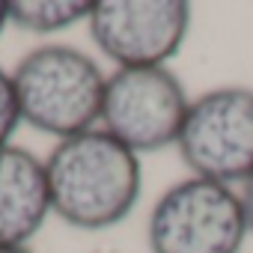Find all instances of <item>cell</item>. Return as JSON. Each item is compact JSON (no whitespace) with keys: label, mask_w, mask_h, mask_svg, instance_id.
<instances>
[{"label":"cell","mask_w":253,"mask_h":253,"mask_svg":"<svg viewBox=\"0 0 253 253\" xmlns=\"http://www.w3.org/2000/svg\"><path fill=\"white\" fill-rule=\"evenodd\" d=\"M51 211L72 229L104 232L128 220L143 197V161L104 128L66 140L45 158Z\"/></svg>","instance_id":"obj_1"},{"label":"cell","mask_w":253,"mask_h":253,"mask_svg":"<svg viewBox=\"0 0 253 253\" xmlns=\"http://www.w3.org/2000/svg\"><path fill=\"white\" fill-rule=\"evenodd\" d=\"M21 125L18 101H15V86H12V72L0 66V146H9L12 134Z\"/></svg>","instance_id":"obj_9"},{"label":"cell","mask_w":253,"mask_h":253,"mask_svg":"<svg viewBox=\"0 0 253 253\" xmlns=\"http://www.w3.org/2000/svg\"><path fill=\"white\" fill-rule=\"evenodd\" d=\"M21 125L66 140L98 128L107 75L95 57L69 42H42L12 69Z\"/></svg>","instance_id":"obj_2"},{"label":"cell","mask_w":253,"mask_h":253,"mask_svg":"<svg viewBox=\"0 0 253 253\" xmlns=\"http://www.w3.org/2000/svg\"><path fill=\"white\" fill-rule=\"evenodd\" d=\"M9 27V9H6V0H0V36Z\"/></svg>","instance_id":"obj_11"},{"label":"cell","mask_w":253,"mask_h":253,"mask_svg":"<svg viewBox=\"0 0 253 253\" xmlns=\"http://www.w3.org/2000/svg\"><path fill=\"white\" fill-rule=\"evenodd\" d=\"M0 253H36L30 247H0Z\"/></svg>","instance_id":"obj_12"},{"label":"cell","mask_w":253,"mask_h":253,"mask_svg":"<svg viewBox=\"0 0 253 253\" xmlns=\"http://www.w3.org/2000/svg\"><path fill=\"white\" fill-rule=\"evenodd\" d=\"M9 24L30 36H60L86 24L92 0H6Z\"/></svg>","instance_id":"obj_8"},{"label":"cell","mask_w":253,"mask_h":253,"mask_svg":"<svg viewBox=\"0 0 253 253\" xmlns=\"http://www.w3.org/2000/svg\"><path fill=\"white\" fill-rule=\"evenodd\" d=\"M185 0H92L86 30L113 69L167 66L191 33Z\"/></svg>","instance_id":"obj_6"},{"label":"cell","mask_w":253,"mask_h":253,"mask_svg":"<svg viewBox=\"0 0 253 253\" xmlns=\"http://www.w3.org/2000/svg\"><path fill=\"white\" fill-rule=\"evenodd\" d=\"M179 158L191 176L241 185L253 176V89L241 84L211 86L191 98Z\"/></svg>","instance_id":"obj_5"},{"label":"cell","mask_w":253,"mask_h":253,"mask_svg":"<svg viewBox=\"0 0 253 253\" xmlns=\"http://www.w3.org/2000/svg\"><path fill=\"white\" fill-rule=\"evenodd\" d=\"M191 95L170 66L113 69L104 86L98 128L131 152L149 155L179 143Z\"/></svg>","instance_id":"obj_4"},{"label":"cell","mask_w":253,"mask_h":253,"mask_svg":"<svg viewBox=\"0 0 253 253\" xmlns=\"http://www.w3.org/2000/svg\"><path fill=\"white\" fill-rule=\"evenodd\" d=\"M238 197H241V209H244V220H247V232L253 235V176L244 179L238 185Z\"/></svg>","instance_id":"obj_10"},{"label":"cell","mask_w":253,"mask_h":253,"mask_svg":"<svg viewBox=\"0 0 253 253\" xmlns=\"http://www.w3.org/2000/svg\"><path fill=\"white\" fill-rule=\"evenodd\" d=\"M45 161L24 146H0V247H30L51 217Z\"/></svg>","instance_id":"obj_7"},{"label":"cell","mask_w":253,"mask_h":253,"mask_svg":"<svg viewBox=\"0 0 253 253\" xmlns=\"http://www.w3.org/2000/svg\"><path fill=\"white\" fill-rule=\"evenodd\" d=\"M247 235L238 188L200 176L170 185L146 223L149 253H238Z\"/></svg>","instance_id":"obj_3"}]
</instances>
